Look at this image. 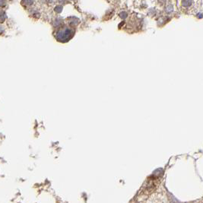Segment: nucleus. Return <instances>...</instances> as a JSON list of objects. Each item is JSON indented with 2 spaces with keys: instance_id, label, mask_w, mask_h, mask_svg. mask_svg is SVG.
<instances>
[{
  "instance_id": "obj_4",
  "label": "nucleus",
  "mask_w": 203,
  "mask_h": 203,
  "mask_svg": "<svg viewBox=\"0 0 203 203\" xmlns=\"http://www.w3.org/2000/svg\"><path fill=\"white\" fill-rule=\"evenodd\" d=\"M203 17V15L201 14H198V18H201Z\"/></svg>"
},
{
  "instance_id": "obj_3",
  "label": "nucleus",
  "mask_w": 203,
  "mask_h": 203,
  "mask_svg": "<svg viewBox=\"0 0 203 203\" xmlns=\"http://www.w3.org/2000/svg\"><path fill=\"white\" fill-rule=\"evenodd\" d=\"M120 16L122 18H126L127 17V14L126 12H122V13H120Z\"/></svg>"
},
{
  "instance_id": "obj_1",
  "label": "nucleus",
  "mask_w": 203,
  "mask_h": 203,
  "mask_svg": "<svg viewBox=\"0 0 203 203\" xmlns=\"http://www.w3.org/2000/svg\"><path fill=\"white\" fill-rule=\"evenodd\" d=\"M191 4H192L191 0H183V2H182V5L184 7H189Z\"/></svg>"
},
{
  "instance_id": "obj_2",
  "label": "nucleus",
  "mask_w": 203,
  "mask_h": 203,
  "mask_svg": "<svg viewBox=\"0 0 203 203\" xmlns=\"http://www.w3.org/2000/svg\"><path fill=\"white\" fill-rule=\"evenodd\" d=\"M166 10H167V11L168 13H171L172 11H173V7H172V5H168V6L166 8Z\"/></svg>"
}]
</instances>
